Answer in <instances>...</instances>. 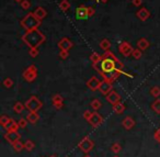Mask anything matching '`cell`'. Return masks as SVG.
<instances>
[{"label":"cell","instance_id":"obj_1","mask_svg":"<svg viewBox=\"0 0 160 157\" xmlns=\"http://www.w3.org/2000/svg\"><path fill=\"white\" fill-rule=\"evenodd\" d=\"M93 68L104 78V80H109L111 82L118 79L122 73L124 74L123 63L111 51L104 52L101 55V60L93 64Z\"/></svg>","mask_w":160,"mask_h":157},{"label":"cell","instance_id":"obj_2","mask_svg":"<svg viewBox=\"0 0 160 157\" xmlns=\"http://www.w3.org/2000/svg\"><path fill=\"white\" fill-rule=\"evenodd\" d=\"M46 38L41 31L32 30V31H27L24 35H22V41L30 47V49H38V46L45 42Z\"/></svg>","mask_w":160,"mask_h":157},{"label":"cell","instance_id":"obj_3","mask_svg":"<svg viewBox=\"0 0 160 157\" xmlns=\"http://www.w3.org/2000/svg\"><path fill=\"white\" fill-rule=\"evenodd\" d=\"M20 24L25 31H32V30H36L40 27L41 20L36 18L33 12H29V13L20 21Z\"/></svg>","mask_w":160,"mask_h":157},{"label":"cell","instance_id":"obj_4","mask_svg":"<svg viewBox=\"0 0 160 157\" xmlns=\"http://www.w3.org/2000/svg\"><path fill=\"white\" fill-rule=\"evenodd\" d=\"M43 103L41 102V100L38 99L35 96H32L30 97V99L25 102V108L30 111V112H38V110L42 109Z\"/></svg>","mask_w":160,"mask_h":157},{"label":"cell","instance_id":"obj_5","mask_svg":"<svg viewBox=\"0 0 160 157\" xmlns=\"http://www.w3.org/2000/svg\"><path fill=\"white\" fill-rule=\"evenodd\" d=\"M23 78L27 80L28 82H32L36 79L38 77V68L35 65H30L24 71H23Z\"/></svg>","mask_w":160,"mask_h":157},{"label":"cell","instance_id":"obj_6","mask_svg":"<svg viewBox=\"0 0 160 157\" xmlns=\"http://www.w3.org/2000/svg\"><path fill=\"white\" fill-rule=\"evenodd\" d=\"M118 51H120V53L122 54L124 57H128V56H131L132 53H133L134 47L132 46V44L129 42L123 41V42H121L120 45H118Z\"/></svg>","mask_w":160,"mask_h":157},{"label":"cell","instance_id":"obj_7","mask_svg":"<svg viewBox=\"0 0 160 157\" xmlns=\"http://www.w3.org/2000/svg\"><path fill=\"white\" fill-rule=\"evenodd\" d=\"M93 146H94V143L89 137H83V139L79 142V144H78V147L82 150L83 153H86V154H88V153L93 148Z\"/></svg>","mask_w":160,"mask_h":157},{"label":"cell","instance_id":"obj_8","mask_svg":"<svg viewBox=\"0 0 160 157\" xmlns=\"http://www.w3.org/2000/svg\"><path fill=\"white\" fill-rule=\"evenodd\" d=\"M3 137H5V139L8 142V143L11 144V145H13L16 142L20 141L21 134L18 132V130H16V131H7V133L3 135Z\"/></svg>","mask_w":160,"mask_h":157},{"label":"cell","instance_id":"obj_9","mask_svg":"<svg viewBox=\"0 0 160 157\" xmlns=\"http://www.w3.org/2000/svg\"><path fill=\"white\" fill-rule=\"evenodd\" d=\"M76 18L78 20H86V19L90 18L89 11H88V7L86 6H80L76 9Z\"/></svg>","mask_w":160,"mask_h":157},{"label":"cell","instance_id":"obj_10","mask_svg":"<svg viewBox=\"0 0 160 157\" xmlns=\"http://www.w3.org/2000/svg\"><path fill=\"white\" fill-rule=\"evenodd\" d=\"M88 122L91 124V126L97 128V126H99L103 122V118L101 117V114H99L97 111H94V112H92L91 117H90V119L88 120Z\"/></svg>","mask_w":160,"mask_h":157},{"label":"cell","instance_id":"obj_11","mask_svg":"<svg viewBox=\"0 0 160 157\" xmlns=\"http://www.w3.org/2000/svg\"><path fill=\"white\" fill-rule=\"evenodd\" d=\"M100 85H101L100 79H99L98 77H96V76H92V77L87 81V87L92 91L99 90V87H100Z\"/></svg>","mask_w":160,"mask_h":157},{"label":"cell","instance_id":"obj_12","mask_svg":"<svg viewBox=\"0 0 160 157\" xmlns=\"http://www.w3.org/2000/svg\"><path fill=\"white\" fill-rule=\"evenodd\" d=\"M99 91H100L102 95L107 96L108 93L112 91V82L109 81V80H103V81H101V85H100V87H99Z\"/></svg>","mask_w":160,"mask_h":157},{"label":"cell","instance_id":"obj_13","mask_svg":"<svg viewBox=\"0 0 160 157\" xmlns=\"http://www.w3.org/2000/svg\"><path fill=\"white\" fill-rule=\"evenodd\" d=\"M107 100H108V102H110V103L112 104V106H114V104L121 102V96L118 95L116 91L112 90L111 92H109L107 95Z\"/></svg>","mask_w":160,"mask_h":157},{"label":"cell","instance_id":"obj_14","mask_svg":"<svg viewBox=\"0 0 160 157\" xmlns=\"http://www.w3.org/2000/svg\"><path fill=\"white\" fill-rule=\"evenodd\" d=\"M136 17L139 19L140 21H147L149 18H150V12L147 8H140V9L137 10L136 12Z\"/></svg>","mask_w":160,"mask_h":157},{"label":"cell","instance_id":"obj_15","mask_svg":"<svg viewBox=\"0 0 160 157\" xmlns=\"http://www.w3.org/2000/svg\"><path fill=\"white\" fill-rule=\"evenodd\" d=\"M57 45H58V49L59 50H66V51H69V50L73 46L72 42H71L68 38H62V40L58 42Z\"/></svg>","mask_w":160,"mask_h":157},{"label":"cell","instance_id":"obj_16","mask_svg":"<svg viewBox=\"0 0 160 157\" xmlns=\"http://www.w3.org/2000/svg\"><path fill=\"white\" fill-rule=\"evenodd\" d=\"M122 125H123V128H126V130H131V128H133L134 126H135V121H134V119H132L131 117H126L122 121Z\"/></svg>","mask_w":160,"mask_h":157},{"label":"cell","instance_id":"obj_17","mask_svg":"<svg viewBox=\"0 0 160 157\" xmlns=\"http://www.w3.org/2000/svg\"><path fill=\"white\" fill-rule=\"evenodd\" d=\"M34 14H35V17L38 19H40L41 21L43 20V19H45V17L47 16V11L44 9L43 7H38L35 9V11L33 12Z\"/></svg>","mask_w":160,"mask_h":157},{"label":"cell","instance_id":"obj_18","mask_svg":"<svg viewBox=\"0 0 160 157\" xmlns=\"http://www.w3.org/2000/svg\"><path fill=\"white\" fill-rule=\"evenodd\" d=\"M149 42H148V40L147 39H145V38H142V39H139V40L137 41V47L139 50H142V51H145V50H147L149 47Z\"/></svg>","mask_w":160,"mask_h":157},{"label":"cell","instance_id":"obj_19","mask_svg":"<svg viewBox=\"0 0 160 157\" xmlns=\"http://www.w3.org/2000/svg\"><path fill=\"white\" fill-rule=\"evenodd\" d=\"M18 128H19V123L17 121H14L13 119H10L9 122L5 126V128L7 131H16L18 130Z\"/></svg>","mask_w":160,"mask_h":157},{"label":"cell","instance_id":"obj_20","mask_svg":"<svg viewBox=\"0 0 160 157\" xmlns=\"http://www.w3.org/2000/svg\"><path fill=\"white\" fill-rule=\"evenodd\" d=\"M27 119H28V121H29V123L35 124L36 122L40 120V114H38V112H30L29 114H28Z\"/></svg>","mask_w":160,"mask_h":157},{"label":"cell","instance_id":"obj_21","mask_svg":"<svg viewBox=\"0 0 160 157\" xmlns=\"http://www.w3.org/2000/svg\"><path fill=\"white\" fill-rule=\"evenodd\" d=\"M113 110L116 114H121V113H123L125 111V104L122 103V102H118V103L113 106Z\"/></svg>","mask_w":160,"mask_h":157},{"label":"cell","instance_id":"obj_22","mask_svg":"<svg viewBox=\"0 0 160 157\" xmlns=\"http://www.w3.org/2000/svg\"><path fill=\"white\" fill-rule=\"evenodd\" d=\"M100 47L104 52L110 51V49H111V42H110V41L108 40V39H103V40L100 42Z\"/></svg>","mask_w":160,"mask_h":157},{"label":"cell","instance_id":"obj_23","mask_svg":"<svg viewBox=\"0 0 160 157\" xmlns=\"http://www.w3.org/2000/svg\"><path fill=\"white\" fill-rule=\"evenodd\" d=\"M24 109H25V104H23L22 102H20V101L16 102L13 106V111L16 113H22Z\"/></svg>","mask_w":160,"mask_h":157},{"label":"cell","instance_id":"obj_24","mask_svg":"<svg viewBox=\"0 0 160 157\" xmlns=\"http://www.w3.org/2000/svg\"><path fill=\"white\" fill-rule=\"evenodd\" d=\"M69 8H70V3H69L68 0H62L59 3V9L62 10V11L66 12Z\"/></svg>","mask_w":160,"mask_h":157},{"label":"cell","instance_id":"obj_25","mask_svg":"<svg viewBox=\"0 0 160 157\" xmlns=\"http://www.w3.org/2000/svg\"><path fill=\"white\" fill-rule=\"evenodd\" d=\"M90 107H91L94 111H98L99 109L102 107V103H101V101L99 99H93L91 102H90Z\"/></svg>","mask_w":160,"mask_h":157},{"label":"cell","instance_id":"obj_26","mask_svg":"<svg viewBox=\"0 0 160 157\" xmlns=\"http://www.w3.org/2000/svg\"><path fill=\"white\" fill-rule=\"evenodd\" d=\"M151 109L155 111L157 114H160V99H156L155 101L151 103Z\"/></svg>","mask_w":160,"mask_h":157},{"label":"cell","instance_id":"obj_27","mask_svg":"<svg viewBox=\"0 0 160 157\" xmlns=\"http://www.w3.org/2000/svg\"><path fill=\"white\" fill-rule=\"evenodd\" d=\"M35 147V144L33 143V141H31V139H27L24 143V149H27L28 152H31V150H33V148Z\"/></svg>","mask_w":160,"mask_h":157},{"label":"cell","instance_id":"obj_28","mask_svg":"<svg viewBox=\"0 0 160 157\" xmlns=\"http://www.w3.org/2000/svg\"><path fill=\"white\" fill-rule=\"evenodd\" d=\"M150 95L152 96L153 98H156V99H158V98L160 97V87H152V88L150 89Z\"/></svg>","mask_w":160,"mask_h":157},{"label":"cell","instance_id":"obj_29","mask_svg":"<svg viewBox=\"0 0 160 157\" xmlns=\"http://www.w3.org/2000/svg\"><path fill=\"white\" fill-rule=\"evenodd\" d=\"M12 147H13V149L16 150V152H21L22 149H24V143H22L21 141H18L16 142V143L12 145Z\"/></svg>","mask_w":160,"mask_h":157},{"label":"cell","instance_id":"obj_30","mask_svg":"<svg viewBox=\"0 0 160 157\" xmlns=\"http://www.w3.org/2000/svg\"><path fill=\"white\" fill-rule=\"evenodd\" d=\"M142 50H139L137 47V49H134V51H133V53H132V56H133L135 60H139L140 57L142 56Z\"/></svg>","mask_w":160,"mask_h":157},{"label":"cell","instance_id":"obj_31","mask_svg":"<svg viewBox=\"0 0 160 157\" xmlns=\"http://www.w3.org/2000/svg\"><path fill=\"white\" fill-rule=\"evenodd\" d=\"M62 101H64V98H62L59 93H56V95H54L53 97H52V102H53V104L58 103V102H62Z\"/></svg>","mask_w":160,"mask_h":157},{"label":"cell","instance_id":"obj_32","mask_svg":"<svg viewBox=\"0 0 160 157\" xmlns=\"http://www.w3.org/2000/svg\"><path fill=\"white\" fill-rule=\"evenodd\" d=\"M100 60H101V55H99L98 53H92L91 55H90V60L92 62V64H96V63H98Z\"/></svg>","mask_w":160,"mask_h":157},{"label":"cell","instance_id":"obj_33","mask_svg":"<svg viewBox=\"0 0 160 157\" xmlns=\"http://www.w3.org/2000/svg\"><path fill=\"white\" fill-rule=\"evenodd\" d=\"M121 149H122V146H121V144H118V143H114L111 147V150L114 153V154H118V153L121 152Z\"/></svg>","mask_w":160,"mask_h":157},{"label":"cell","instance_id":"obj_34","mask_svg":"<svg viewBox=\"0 0 160 157\" xmlns=\"http://www.w3.org/2000/svg\"><path fill=\"white\" fill-rule=\"evenodd\" d=\"M3 86L8 89L11 88V87L13 86V80H12L11 78H6V79L3 80Z\"/></svg>","mask_w":160,"mask_h":157},{"label":"cell","instance_id":"obj_35","mask_svg":"<svg viewBox=\"0 0 160 157\" xmlns=\"http://www.w3.org/2000/svg\"><path fill=\"white\" fill-rule=\"evenodd\" d=\"M20 5H21V8H22L23 10H28V9L31 8V3H30V0H23Z\"/></svg>","mask_w":160,"mask_h":157},{"label":"cell","instance_id":"obj_36","mask_svg":"<svg viewBox=\"0 0 160 157\" xmlns=\"http://www.w3.org/2000/svg\"><path fill=\"white\" fill-rule=\"evenodd\" d=\"M28 119H24V118H21L20 120L18 121V123H19V128H27V124H28Z\"/></svg>","mask_w":160,"mask_h":157},{"label":"cell","instance_id":"obj_37","mask_svg":"<svg viewBox=\"0 0 160 157\" xmlns=\"http://www.w3.org/2000/svg\"><path fill=\"white\" fill-rule=\"evenodd\" d=\"M69 56V51H66V50H59V57L62 60H66Z\"/></svg>","mask_w":160,"mask_h":157},{"label":"cell","instance_id":"obj_38","mask_svg":"<svg viewBox=\"0 0 160 157\" xmlns=\"http://www.w3.org/2000/svg\"><path fill=\"white\" fill-rule=\"evenodd\" d=\"M10 119H11V118L7 117V115H2V117L0 118V124H1V125H2L3 128H5L6 124H7L8 122H9V120H10Z\"/></svg>","mask_w":160,"mask_h":157},{"label":"cell","instance_id":"obj_39","mask_svg":"<svg viewBox=\"0 0 160 157\" xmlns=\"http://www.w3.org/2000/svg\"><path fill=\"white\" fill-rule=\"evenodd\" d=\"M30 56L31 57H36L38 55V49H30Z\"/></svg>","mask_w":160,"mask_h":157},{"label":"cell","instance_id":"obj_40","mask_svg":"<svg viewBox=\"0 0 160 157\" xmlns=\"http://www.w3.org/2000/svg\"><path fill=\"white\" fill-rule=\"evenodd\" d=\"M153 139H155V141H157L158 143H160V128L155 132V134H153Z\"/></svg>","mask_w":160,"mask_h":157},{"label":"cell","instance_id":"obj_41","mask_svg":"<svg viewBox=\"0 0 160 157\" xmlns=\"http://www.w3.org/2000/svg\"><path fill=\"white\" fill-rule=\"evenodd\" d=\"M132 3L135 7H140L142 5V0H132Z\"/></svg>","mask_w":160,"mask_h":157},{"label":"cell","instance_id":"obj_42","mask_svg":"<svg viewBox=\"0 0 160 157\" xmlns=\"http://www.w3.org/2000/svg\"><path fill=\"white\" fill-rule=\"evenodd\" d=\"M91 114H92V112H90L89 110H87V111H85V112H83V118H85L86 120H89L90 119V117H91Z\"/></svg>","mask_w":160,"mask_h":157},{"label":"cell","instance_id":"obj_43","mask_svg":"<svg viewBox=\"0 0 160 157\" xmlns=\"http://www.w3.org/2000/svg\"><path fill=\"white\" fill-rule=\"evenodd\" d=\"M54 107H55L56 110H59V109L62 108V102H58V103H55V104H54Z\"/></svg>","mask_w":160,"mask_h":157},{"label":"cell","instance_id":"obj_44","mask_svg":"<svg viewBox=\"0 0 160 157\" xmlns=\"http://www.w3.org/2000/svg\"><path fill=\"white\" fill-rule=\"evenodd\" d=\"M100 1H101V3H107L109 0H100Z\"/></svg>","mask_w":160,"mask_h":157},{"label":"cell","instance_id":"obj_45","mask_svg":"<svg viewBox=\"0 0 160 157\" xmlns=\"http://www.w3.org/2000/svg\"><path fill=\"white\" fill-rule=\"evenodd\" d=\"M14 1H16V3H21L23 1V0H14Z\"/></svg>","mask_w":160,"mask_h":157},{"label":"cell","instance_id":"obj_46","mask_svg":"<svg viewBox=\"0 0 160 157\" xmlns=\"http://www.w3.org/2000/svg\"><path fill=\"white\" fill-rule=\"evenodd\" d=\"M113 157H118V156H113Z\"/></svg>","mask_w":160,"mask_h":157},{"label":"cell","instance_id":"obj_47","mask_svg":"<svg viewBox=\"0 0 160 157\" xmlns=\"http://www.w3.org/2000/svg\"><path fill=\"white\" fill-rule=\"evenodd\" d=\"M51 157H56V156H51Z\"/></svg>","mask_w":160,"mask_h":157},{"label":"cell","instance_id":"obj_48","mask_svg":"<svg viewBox=\"0 0 160 157\" xmlns=\"http://www.w3.org/2000/svg\"><path fill=\"white\" fill-rule=\"evenodd\" d=\"M85 157H90V156H85Z\"/></svg>","mask_w":160,"mask_h":157}]
</instances>
